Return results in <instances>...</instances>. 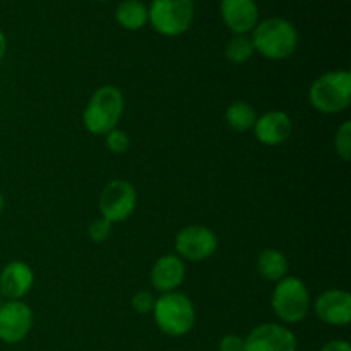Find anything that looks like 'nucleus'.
Returning <instances> with one entry per match:
<instances>
[{
	"mask_svg": "<svg viewBox=\"0 0 351 351\" xmlns=\"http://www.w3.org/2000/svg\"><path fill=\"white\" fill-rule=\"evenodd\" d=\"M254 50L267 60L290 58L298 48V31L285 17H267L257 23L252 36Z\"/></svg>",
	"mask_w": 351,
	"mask_h": 351,
	"instance_id": "obj_1",
	"label": "nucleus"
},
{
	"mask_svg": "<svg viewBox=\"0 0 351 351\" xmlns=\"http://www.w3.org/2000/svg\"><path fill=\"white\" fill-rule=\"evenodd\" d=\"M123 108L125 101L122 91L112 84L101 86L89 98L82 112V123L93 136H105L119 125Z\"/></svg>",
	"mask_w": 351,
	"mask_h": 351,
	"instance_id": "obj_2",
	"label": "nucleus"
},
{
	"mask_svg": "<svg viewBox=\"0 0 351 351\" xmlns=\"http://www.w3.org/2000/svg\"><path fill=\"white\" fill-rule=\"evenodd\" d=\"M154 324L163 335L182 338L189 335L195 324V307L187 295L180 291L161 293L154 302Z\"/></svg>",
	"mask_w": 351,
	"mask_h": 351,
	"instance_id": "obj_3",
	"label": "nucleus"
},
{
	"mask_svg": "<svg viewBox=\"0 0 351 351\" xmlns=\"http://www.w3.org/2000/svg\"><path fill=\"white\" fill-rule=\"evenodd\" d=\"M311 106L324 115L345 112L351 103V74L348 71H329L319 75L308 89Z\"/></svg>",
	"mask_w": 351,
	"mask_h": 351,
	"instance_id": "obj_4",
	"label": "nucleus"
},
{
	"mask_svg": "<svg viewBox=\"0 0 351 351\" xmlns=\"http://www.w3.org/2000/svg\"><path fill=\"white\" fill-rule=\"evenodd\" d=\"M274 315L287 324H298L311 312V291L297 276H287L278 281L271 295Z\"/></svg>",
	"mask_w": 351,
	"mask_h": 351,
	"instance_id": "obj_5",
	"label": "nucleus"
},
{
	"mask_svg": "<svg viewBox=\"0 0 351 351\" xmlns=\"http://www.w3.org/2000/svg\"><path fill=\"white\" fill-rule=\"evenodd\" d=\"M194 17V0H151L147 5V23L161 36H182L191 29Z\"/></svg>",
	"mask_w": 351,
	"mask_h": 351,
	"instance_id": "obj_6",
	"label": "nucleus"
},
{
	"mask_svg": "<svg viewBox=\"0 0 351 351\" xmlns=\"http://www.w3.org/2000/svg\"><path fill=\"white\" fill-rule=\"evenodd\" d=\"M99 216L110 223H123L137 208V191L129 180L115 178L103 187L98 201Z\"/></svg>",
	"mask_w": 351,
	"mask_h": 351,
	"instance_id": "obj_7",
	"label": "nucleus"
},
{
	"mask_svg": "<svg viewBox=\"0 0 351 351\" xmlns=\"http://www.w3.org/2000/svg\"><path fill=\"white\" fill-rule=\"evenodd\" d=\"M218 237L204 225H189L175 237V250L182 261L202 263L211 259L218 250Z\"/></svg>",
	"mask_w": 351,
	"mask_h": 351,
	"instance_id": "obj_8",
	"label": "nucleus"
},
{
	"mask_svg": "<svg viewBox=\"0 0 351 351\" xmlns=\"http://www.w3.org/2000/svg\"><path fill=\"white\" fill-rule=\"evenodd\" d=\"M33 308L23 300H5L0 305V341L19 345L33 329Z\"/></svg>",
	"mask_w": 351,
	"mask_h": 351,
	"instance_id": "obj_9",
	"label": "nucleus"
},
{
	"mask_svg": "<svg viewBox=\"0 0 351 351\" xmlns=\"http://www.w3.org/2000/svg\"><path fill=\"white\" fill-rule=\"evenodd\" d=\"M245 351H297V336L285 324L264 322L245 336Z\"/></svg>",
	"mask_w": 351,
	"mask_h": 351,
	"instance_id": "obj_10",
	"label": "nucleus"
},
{
	"mask_svg": "<svg viewBox=\"0 0 351 351\" xmlns=\"http://www.w3.org/2000/svg\"><path fill=\"white\" fill-rule=\"evenodd\" d=\"M314 314L321 322L345 328L351 321V295L346 290H326L314 300Z\"/></svg>",
	"mask_w": 351,
	"mask_h": 351,
	"instance_id": "obj_11",
	"label": "nucleus"
},
{
	"mask_svg": "<svg viewBox=\"0 0 351 351\" xmlns=\"http://www.w3.org/2000/svg\"><path fill=\"white\" fill-rule=\"evenodd\" d=\"M219 16L233 34L252 33L261 21L256 0H221Z\"/></svg>",
	"mask_w": 351,
	"mask_h": 351,
	"instance_id": "obj_12",
	"label": "nucleus"
},
{
	"mask_svg": "<svg viewBox=\"0 0 351 351\" xmlns=\"http://www.w3.org/2000/svg\"><path fill=\"white\" fill-rule=\"evenodd\" d=\"M252 130L261 144L274 147L290 139L291 132H293V123H291L288 113L281 112V110H269L257 117Z\"/></svg>",
	"mask_w": 351,
	"mask_h": 351,
	"instance_id": "obj_13",
	"label": "nucleus"
},
{
	"mask_svg": "<svg viewBox=\"0 0 351 351\" xmlns=\"http://www.w3.org/2000/svg\"><path fill=\"white\" fill-rule=\"evenodd\" d=\"M185 274H187L185 261H182L177 254H165L151 267L149 280L156 291L171 293L178 291V288L184 285Z\"/></svg>",
	"mask_w": 351,
	"mask_h": 351,
	"instance_id": "obj_14",
	"label": "nucleus"
},
{
	"mask_svg": "<svg viewBox=\"0 0 351 351\" xmlns=\"http://www.w3.org/2000/svg\"><path fill=\"white\" fill-rule=\"evenodd\" d=\"M34 285V273L24 261H10L0 271V297L5 300H23Z\"/></svg>",
	"mask_w": 351,
	"mask_h": 351,
	"instance_id": "obj_15",
	"label": "nucleus"
},
{
	"mask_svg": "<svg viewBox=\"0 0 351 351\" xmlns=\"http://www.w3.org/2000/svg\"><path fill=\"white\" fill-rule=\"evenodd\" d=\"M257 273L261 274V278L271 283H278L283 278L288 276V269H290V264H288L287 256H285L281 250L278 249H264L261 250V254L257 256L256 261Z\"/></svg>",
	"mask_w": 351,
	"mask_h": 351,
	"instance_id": "obj_16",
	"label": "nucleus"
},
{
	"mask_svg": "<svg viewBox=\"0 0 351 351\" xmlns=\"http://www.w3.org/2000/svg\"><path fill=\"white\" fill-rule=\"evenodd\" d=\"M115 21L127 31H139L147 24V5L143 0H123L115 9Z\"/></svg>",
	"mask_w": 351,
	"mask_h": 351,
	"instance_id": "obj_17",
	"label": "nucleus"
},
{
	"mask_svg": "<svg viewBox=\"0 0 351 351\" xmlns=\"http://www.w3.org/2000/svg\"><path fill=\"white\" fill-rule=\"evenodd\" d=\"M257 113L247 101H235L225 110V122L237 132H249L254 129Z\"/></svg>",
	"mask_w": 351,
	"mask_h": 351,
	"instance_id": "obj_18",
	"label": "nucleus"
},
{
	"mask_svg": "<svg viewBox=\"0 0 351 351\" xmlns=\"http://www.w3.org/2000/svg\"><path fill=\"white\" fill-rule=\"evenodd\" d=\"M254 53H256V50H254L252 40L247 34H233L225 43L226 60L235 65H242L249 62L254 57Z\"/></svg>",
	"mask_w": 351,
	"mask_h": 351,
	"instance_id": "obj_19",
	"label": "nucleus"
},
{
	"mask_svg": "<svg viewBox=\"0 0 351 351\" xmlns=\"http://www.w3.org/2000/svg\"><path fill=\"white\" fill-rule=\"evenodd\" d=\"M335 149L343 161L351 160V122L346 120L339 125L335 136Z\"/></svg>",
	"mask_w": 351,
	"mask_h": 351,
	"instance_id": "obj_20",
	"label": "nucleus"
},
{
	"mask_svg": "<svg viewBox=\"0 0 351 351\" xmlns=\"http://www.w3.org/2000/svg\"><path fill=\"white\" fill-rule=\"evenodd\" d=\"M105 143L110 153L125 154L130 147V137L125 130L115 127V129L110 130L108 134H105Z\"/></svg>",
	"mask_w": 351,
	"mask_h": 351,
	"instance_id": "obj_21",
	"label": "nucleus"
},
{
	"mask_svg": "<svg viewBox=\"0 0 351 351\" xmlns=\"http://www.w3.org/2000/svg\"><path fill=\"white\" fill-rule=\"evenodd\" d=\"M112 228H113V223L106 221V219H103L101 216H99L98 219H95V221L89 225L88 235L93 242L101 243L110 239V235H112Z\"/></svg>",
	"mask_w": 351,
	"mask_h": 351,
	"instance_id": "obj_22",
	"label": "nucleus"
},
{
	"mask_svg": "<svg viewBox=\"0 0 351 351\" xmlns=\"http://www.w3.org/2000/svg\"><path fill=\"white\" fill-rule=\"evenodd\" d=\"M154 302H156V297L151 291L141 290L134 293L130 305H132V308L137 314H151L154 308Z\"/></svg>",
	"mask_w": 351,
	"mask_h": 351,
	"instance_id": "obj_23",
	"label": "nucleus"
},
{
	"mask_svg": "<svg viewBox=\"0 0 351 351\" xmlns=\"http://www.w3.org/2000/svg\"><path fill=\"white\" fill-rule=\"evenodd\" d=\"M219 351H245V339L239 335H226L219 341Z\"/></svg>",
	"mask_w": 351,
	"mask_h": 351,
	"instance_id": "obj_24",
	"label": "nucleus"
},
{
	"mask_svg": "<svg viewBox=\"0 0 351 351\" xmlns=\"http://www.w3.org/2000/svg\"><path fill=\"white\" fill-rule=\"evenodd\" d=\"M319 351H351V346L345 339H331Z\"/></svg>",
	"mask_w": 351,
	"mask_h": 351,
	"instance_id": "obj_25",
	"label": "nucleus"
},
{
	"mask_svg": "<svg viewBox=\"0 0 351 351\" xmlns=\"http://www.w3.org/2000/svg\"><path fill=\"white\" fill-rule=\"evenodd\" d=\"M5 53H7V38L5 34H3V31L0 29V62L3 60Z\"/></svg>",
	"mask_w": 351,
	"mask_h": 351,
	"instance_id": "obj_26",
	"label": "nucleus"
},
{
	"mask_svg": "<svg viewBox=\"0 0 351 351\" xmlns=\"http://www.w3.org/2000/svg\"><path fill=\"white\" fill-rule=\"evenodd\" d=\"M3 206H5V199H3L2 192H0V215H2V211H3Z\"/></svg>",
	"mask_w": 351,
	"mask_h": 351,
	"instance_id": "obj_27",
	"label": "nucleus"
},
{
	"mask_svg": "<svg viewBox=\"0 0 351 351\" xmlns=\"http://www.w3.org/2000/svg\"><path fill=\"white\" fill-rule=\"evenodd\" d=\"M96 2H108V0H96Z\"/></svg>",
	"mask_w": 351,
	"mask_h": 351,
	"instance_id": "obj_28",
	"label": "nucleus"
}]
</instances>
